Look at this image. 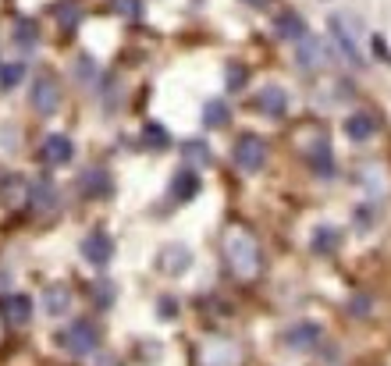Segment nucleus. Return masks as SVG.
<instances>
[{
	"label": "nucleus",
	"mask_w": 391,
	"mask_h": 366,
	"mask_svg": "<svg viewBox=\"0 0 391 366\" xmlns=\"http://www.w3.org/2000/svg\"><path fill=\"white\" fill-rule=\"evenodd\" d=\"M110 4H114L117 15H125V18H135L139 15V0H110Z\"/></svg>",
	"instance_id": "c85d7f7f"
},
{
	"label": "nucleus",
	"mask_w": 391,
	"mask_h": 366,
	"mask_svg": "<svg viewBox=\"0 0 391 366\" xmlns=\"http://www.w3.org/2000/svg\"><path fill=\"white\" fill-rule=\"evenodd\" d=\"M256 107L267 114V117H281L288 110V93L281 85H263L256 93Z\"/></svg>",
	"instance_id": "9d476101"
},
{
	"label": "nucleus",
	"mask_w": 391,
	"mask_h": 366,
	"mask_svg": "<svg viewBox=\"0 0 391 366\" xmlns=\"http://www.w3.org/2000/svg\"><path fill=\"white\" fill-rule=\"evenodd\" d=\"M224 260L238 278H256L260 274V246L246 228H228L224 231Z\"/></svg>",
	"instance_id": "f257e3e1"
},
{
	"label": "nucleus",
	"mask_w": 391,
	"mask_h": 366,
	"mask_svg": "<svg viewBox=\"0 0 391 366\" xmlns=\"http://www.w3.org/2000/svg\"><path fill=\"white\" fill-rule=\"evenodd\" d=\"M317 342H320V324H295L292 331H285L288 349H313Z\"/></svg>",
	"instance_id": "4468645a"
},
{
	"label": "nucleus",
	"mask_w": 391,
	"mask_h": 366,
	"mask_svg": "<svg viewBox=\"0 0 391 366\" xmlns=\"http://www.w3.org/2000/svg\"><path fill=\"white\" fill-rule=\"evenodd\" d=\"M78 189H82V196L103 199V196H110V192H114V178H110L103 167H89V171H82V174H78Z\"/></svg>",
	"instance_id": "1a4fd4ad"
},
{
	"label": "nucleus",
	"mask_w": 391,
	"mask_h": 366,
	"mask_svg": "<svg viewBox=\"0 0 391 366\" xmlns=\"http://www.w3.org/2000/svg\"><path fill=\"white\" fill-rule=\"evenodd\" d=\"M199 189H203V185H199V174H196V171H178V174L171 178V199H174V203H189Z\"/></svg>",
	"instance_id": "ddd939ff"
},
{
	"label": "nucleus",
	"mask_w": 391,
	"mask_h": 366,
	"mask_svg": "<svg viewBox=\"0 0 391 366\" xmlns=\"http://www.w3.org/2000/svg\"><path fill=\"white\" fill-rule=\"evenodd\" d=\"M28 100H33V110L36 114L50 117V114H57V107H61V85H57L53 75H40L33 82V93H28Z\"/></svg>",
	"instance_id": "39448f33"
},
{
	"label": "nucleus",
	"mask_w": 391,
	"mask_h": 366,
	"mask_svg": "<svg viewBox=\"0 0 391 366\" xmlns=\"http://www.w3.org/2000/svg\"><path fill=\"white\" fill-rule=\"evenodd\" d=\"M53 199H57V192H53V185H50L47 178L33 181V189H28V203H33L36 210H50V206H53Z\"/></svg>",
	"instance_id": "6ab92c4d"
},
{
	"label": "nucleus",
	"mask_w": 391,
	"mask_h": 366,
	"mask_svg": "<svg viewBox=\"0 0 391 366\" xmlns=\"http://www.w3.org/2000/svg\"><path fill=\"white\" fill-rule=\"evenodd\" d=\"M160 317H174L178 313V306H174V299H160V310H157Z\"/></svg>",
	"instance_id": "7c9ffc66"
},
{
	"label": "nucleus",
	"mask_w": 391,
	"mask_h": 366,
	"mask_svg": "<svg viewBox=\"0 0 391 366\" xmlns=\"http://www.w3.org/2000/svg\"><path fill=\"white\" fill-rule=\"evenodd\" d=\"M189 263H192V253L182 246V242H174V246H167V249L160 253V267H164L167 274H182Z\"/></svg>",
	"instance_id": "f3484780"
},
{
	"label": "nucleus",
	"mask_w": 391,
	"mask_h": 366,
	"mask_svg": "<svg viewBox=\"0 0 391 366\" xmlns=\"http://www.w3.org/2000/svg\"><path fill=\"white\" fill-rule=\"evenodd\" d=\"M68 306H72V292H68V285H50V288L43 292V310H47L50 317H65Z\"/></svg>",
	"instance_id": "2eb2a0df"
},
{
	"label": "nucleus",
	"mask_w": 391,
	"mask_h": 366,
	"mask_svg": "<svg viewBox=\"0 0 391 366\" xmlns=\"http://www.w3.org/2000/svg\"><path fill=\"white\" fill-rule=\"evenodd\" d=\"M274 28H278L281 40H292V43H303V40H306V22L299 18L295 11H285V15L274 22Z\"/></svg>",
	"instance_id": "dca6fc26"
},
{
	"label": "nucleus",
	"mask_w": 391,
	"mask_h": 366,
	"mask_svg": "<svg viewBox=\"0 0 391 366\" xmlns=\"http://www.w3.org/2000/svg\"><path fill=\"white\" fill-rule=\"evenodd\" d=\"M331 40H335V47L342 50V57L349 60V65H356V68L367 65V57H363V50H359V40H356L345 15H331Z\"/></svg>",
	"instance_id": "20e7f679"
},
{
	"label": "nucleus",
	"mask_w": 391,
	"mask_h": 366,
	"mask_svg": "<svg viewBox=\"0 0 391 366\" xmlns=\"http://www.w3.org/2000/svg\"><path fill=\"white\" fill-rule=\"evenodd\" d=\"M224 82H228V89H231V93H238V89L246 85V68H242V65H228V75H224Z\"/></svg>",
	"instance_id": "bb28decb"
},
{
	"label": "nucleus",
	"mask_w": 391,
	"mask_h": 366,
	"mask_svg": "<svg viewBox=\"0 0 391 366\" xmlns=\"http://www.w3.org/2000/svg\"><path fill=\"white\" fill-rule=\"evenodd\" d=\"M299 65H303L306 72H317V68H324L327 65V47L317 40V36H306L303 43H299Z\"/></svg>",
	"instance_id": "f8f14e48"
},
{
	"label": "nucleus",
	"mask_w": 391,
	"mask_h": 366,
	"mask_svg": "<svg viewBox=\"0 0 391 366\" xmlns=\"http://www.w3.org/2000/svg\"><path fill=\"white\" fill-rule=\"evenodd\" d=\"M40 160L50 164V167H65V164H72V160H75V146H72V139L61 135V132L47 135L43 146H40Z\"/></svg>",
	"instance_id": "423d86ee"
},
{
	"label": "nucleus",
	"mask_w": 391,
	"mask_h": 366,
	"mask_svg": "<svg viewBox=\"0 0 391 366\" xmlns=\"http://www.w3.org/2000/svg\"><path fill=\"white\" fill-rule=\"evenodd\" d=\"M310 164L320 171V174H331V149L320 142L317 149H310Z\"/></svg>",
	"instance_id": "393cba45"
},
{
	"label": "nucleus",
	"mask_w": 391,
	"mask_h": 366,
	"mask_svg": "<svg viewBox=\"0 0 391 366\" xmlns=\"http://www.w3.org/2000/svg\"><path fill=\"white\" fill-rule=\"evenodd\" d=\"M36 40H40V28H36V22L22 18V22L15 25V43H18L22 50H33V47H36Z\"/></svg>",
	"instance_id": "412c9836"
},
{
	"label": "nucleus",
	"mask_w": 391,
	"mask_h": 366,
	"mask_svg": "<svg viewBox=\"0 0 391 366\" xmlns=\"http://www.w3.org/2000/svg\"><path fill=\"white\" fill-rule=\"evenodd\" d=\"M93 295H97V306H110V302H114V285H107V281H97L93 285Z\"/></svg>",
	"instance_id": "cd10ccee"
},
{
	"label": "nucleus",
	"mask_w": 391,
	"mask_h": 366,
	"mask_svg": "<svg viewBox=\"0 0 391 366\" xmlns=\"http://www.w3.org/2000/svg\"><path fill=\"white\" fill-rule=\"evenodd\" d=\"M33 317V299L28 295H4L0 299V320L11 324V327H22Z\"/></svg>",
	"instance_id": "6e6552de"
},
{
	"label": "nucleus",
	"mask_w": 391,
	"mask_h": 366,
	"mask_svg": "<svg viewBox=\"0 0 391 366\" xmlns=\"http://www.w3.org/2000/svg\"><path fill=\"white\" fill-rule=\"evenodd\" d=\"M114 256V242L107 231H89L82 238V260L85 263H93V267H107Z\"/></svg>",
	"instance_id": "0eeeda50"
},
{
	"label": "nucleus",
	"mask_w": 391,
	"mask_h": 366,
	"mask_svg": "<svg viewBox=\"0 0 391 366\" xmlns=\"http://www.w3.org/2000/svg\"><path fill=\"white\" fill-rule=\"evenodd\" d=\"M57 345L82 359V356H89V352H97V345H100V327H97L93 320H75L68 331H61Z\"/></svg>",
	"instance_id": "f03ea898"
},
{
	"label": "nucleus",
	"mask_w": 391,
	"mask_h": 366,
	"mask_svg": "<svg viewBox=\"0 0 391 366\" xmlns=\"http://www.w3.org/2000/svg\"><path fill=\"white\" fill-rule=\"evenodd\" d=\"M25 68L22 65H0V89H15L22 82Z\"/></svg>",
	"instance_id": "b1692460"
},
{
	"label": "nucleus",
	"mask_w": 391,
	"mask_h": 366,
	"mask_svg": "<svg viewBox=\"0 0 391 366\" xmlns=\"http://www.w3.org/2000/svg\"><path fill=\"white\" fill-rule=\"evenodd\" d=\"M75 78H78V82H97V65H93V57H78V60H75Z\"/></svg>",
	"instance_id": "a878e982"
},
{
	"label": "nucleus",
	"mask_w": 391,
	"mask_h": 366,
	"mask_svg": "<svg viewBox=\"0 0 391 366\" xmlns=\"http://www.w3.org/2000/svg\"><path fill=\"white\" fill-rule=\"evenodd\" d=\"M249 4H256V8H267V4H270V0H249Z\"/></svg>",
	"instance_id": "2f4dec72"
},
{
	"label": "nucleus",
	"mask_w": 391,
	"mask_h": 366,
	"mask_svg": "<svg viewBox=\"0 0 391 366\" xmlns=\"http://www.w3.org/2000/svg\"><path fill=\"white\" fill-rule=\"evenodd\" d=\"M342 242V235H338V228H327V224H320L313 235H310V246L317 249V253H331Z\"/></svg>",
	"instance_id": "aec40b11"
},
{
	"label": "nucleus",
	"mask_w": 391,
	"mask_h": 366,
	"mask_svg": "<svg viewBox=\"0 0 391 366\" xmlns=\"http://www.w3.org/2000/svg\"><path fill=\"white\" fill-rule=\"evenodd\" d=\"M231 157H235V164L242 167V171L256 174V171L267 167L270 149H267V142H263L256 132H246V135H238V142H235V149H231Z\"/></svg>",
	"instance_id": "7ed1b4c3"
},
{
	"label": "nucleus",
	"mask_w": 391,
	"mask_h": 366,
	"mask_svg": "<svg viewBox=\"0 0 391 366\" xmlns=\"http://www.w3.org/2000/svg\"><path fill=\"white\" fill-rule=\"evenodd\" d=\"M182 153H185L189 164H210V146L199 142V139H189V142L182 146Z\"/></svg>",
	"instance_id": "5701e85b"
},
{
	"label": "nucleus",
	"mask_w": 391,
	"mask_h": 366,
	"mask_svg": "<svg viewBox=\"0 0 391 366\" xmlns=\"http://www.w3.org/2000/svg\"><path fill=\"white\" fill-rule=\"evenodd\" d=\"M345 135H349L352 142H370V139L377 135V121H374L367 110H356V114L345 117Z\"/></svg>",
	"instance_id": "9b49d317"
},
{
	"label": "nucleus",
	"mask_w": 391,
	"mask_h": 366,
	"mask_svg": "<svg viewBox=\"0 0 391 366\" xmlns=\"http://www.w3.org/2000/svg\"><path fill=\"white\" fill-rule=\"evenodd\" d=\"M228 117H231V110H228L224 100H206V103H203V125H206V128L228 125Z\"/></svg>",
	"instance_id": "a211bd4d"
},
{
	"label": "nucleus",
	"mask_w": 391,
	"mask_h": 366,
	"mask_svg": "<svg viewBox=\"0 0 391 366\" xmlns=\"http://www.w3.org/2000/svg\"><path fill=\"white\" fill-rule=\"evenodd\" d=\"M142 142L149 149H164L171 142V135L164 132V125H157V121H149V125H142Z\"/></svg>",
	"instance_id": "4be33fe9"
},
{
	"label": "nucleus",
	"mask_w": 391,
	"mask_h": 366,
	"mask_svg": "<svg viewBox=\"0 0 391 366\" xmlns=\"http://www.w3.org/2000/svg\"><path fill=\"white\" fill-rule=\"evenodd\" d=\"M57 15H61V25H65V28H72V25L78 22V8H75V4H61V11H57Z\"/></svg>",
	"instance_id": "c756f323"
}]
</instances>
